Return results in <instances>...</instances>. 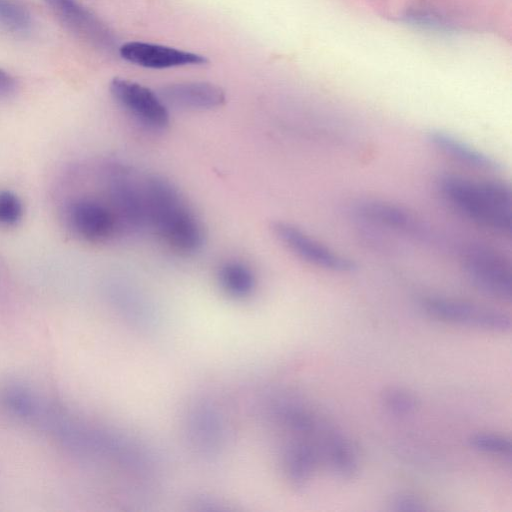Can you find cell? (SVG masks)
I'll use <instances>...</instances> for the list:
<instances>
[{
  "label": "cell",
  "instance_id": "1",
  "mask_svg": "<svg viewBox=\"0 0 512 512\" xmlns=\"http://www.w3.org/2000/svg\"><path fill=\"white\" fill-rule=\"evenodd\" d=\"M146 225L172 252L190 256L205 241L202 223L186 203L178 189L168 180L151 177L142 188Z\"/></svg>",
  "mask_w": 512,
  "mask_h": 512
},
{
  "label": "cell",
  "instance_id": "2",
  "mask_svg": "<svg viewBox=\"0 0 512 512\" xmlns=\"http://www.w3.org/2000/svg\"><path fill=\"white\" fill-rule=\"evenodd\" d=\"M436 189L452 208L474 224L511 236L512 192L505 182L442 173L436 178Z\"/></svg>",
  "mask_w": 512,
  "mask_h": 512
},
{
  "label": "cell",
  "instance_id": "3",
  "mask_svg": "<svg viewBox=\"0 0 512 512\" xmlns=\"http://www.w3.org/2000/svg\"><path fill=\"white\" fill-rule=\"evenodd\" d=\"M60 216L65 229L87 243L104 244L122 233L106 199L85 194L65 195L60 205Z\"/></svg>",
  "mask_w": 512,
  "mask_h": 512
},
{
  "label": "cell",
  "instance_id": "4",
  "mask_svg": "<svg viewBox=\"0 0 512 512\" xmlns=\"http://www.w3.org/2000/svg\"><path fill=\"white\" fill-rule=\"evenodd\" d=\"M461 261L475 288L501 300L511 299V263L501 252L485 244L470 243L462 251Z\"/></svg>",
  "mask_w": 512,
  "mask_h": 512
},
{
  "label": "cell",
  "instance_id": "5",
  "mask_svg": "<svg viewBox=\"0 0 512 512\" xmlns=\"http://www.w3.org/2000/svg\"><path fill=\"white\" fill-rule=\"evenodd\" d=\"M420 304L426 313L444 322L498 333L511 330L508 314L473 302L430 295Z\"/></svg>",
  "mask_w": 512,
  "mask_h": 512
},
{
  "label": "cell",
  "instance_id": "6",
  "mask_svg": "<svg viewBox=\"0 0 512 512\" xmlns=\"http://www.w3.org/2000/svg\"><path fill=\"white\" fill-rule=\"evenodd\" d=\"M272 230L289 251L313 266L334 273H348L356 269V264L351 258L325 245L292 223L276 222Z\"/></svg>",
  "mask_w": 512,
  "mask_h": 512
},
{
  "label": "cell",
  "instance_id": "7",
  "mask_svg": "<svg viewBox=\"0 0 512 512\" xmlns=\"http://www.w3.org/2000/svg\"><path fill=\"white\" fill-rule=\"evenodd\" d=\"M110 92L116 102L134 119L150 129H164L169 112L164 101L149 88L136 82L114 78Z\"/></svg>",
  "mask_w": 512,
  "mask_h": 512
},
{
  "label": "cell",
  "instance_id": "8",
  "mask_svg": "<svg viewBox=\"0 0 512 512\" xmlns=\"http://www.w3.org/2000/svg\"><path fill=\"white\" fill-rule=\"evenodd\" d=\"M119 53L130 63L152 69L200 65L207 62V59L199 54L138 41L123 44L119 48Z\"/></svg>",
  "mask_w": 512,
  "mask_h": 512
},
{
  "label": "cell",
  "instance_id": "9",
  "mask_svg": "<svg viewBox=\"0 0 512 512\" xmlns=\"http://www.w3.org/2000/svg\"><path fill=\"white\" fill-rule=\"evenodd\" d=\"M107 202L114 211L121 231L137 230L146 225V212L142 189L123 176L115 175L107 187Z\"/></svg>",
  "mask_w": 512,
  "mask_h": 512
},
{
  "label": "cell",
  "instance_id": "10",
  "mask_svg": "<svg viewBox=\"0 0 512 512\" xmlns=\"http://www.w3.org/2000/svg\"><path fill=\"white\" fill-rule=\"evenodd\" d=\"M319 443L331 472L340 480H351L359 469L358 453L351 440L337 427L319 426Z\"/></svg>",
  "mask_w": 512,
  "mask_h": 512
},
{
  "label": "cell",
  "instance_id": "11",
  "mask_svg": "<svg viewBox=\"0 0 512 512\" xmlns=\"http://www.w3.org/2000/svg\"><path fill=\"white\" fill-rule=\"evenodd\" d=\"M43 1L61 22L80 38L100 47L111 45V35L106 27L75 0Z\"/></svg>",
  "mask_w": 512,
  "mask_h": 512
},
{
  "label": "cell",
  "instance_id": "12",
  "mask_svg": "<svg viewBox=\"0 0 512 512\" xmlns=\"http://www.w3.org/2000/svg\"><path fill=\"white\" fill-rule=\"evenodd\" d=\"M427 140L438 152L468 168L485 172L499 169V163L493 157L448 131L430 130Z\"/></svg>",
  "mask_w": 512,
  "mask_h": 512
},
{
  "label": "cell",
  "instance_id": "13",
  "mask_svg": "<svg viewBox=\"0 0 512 512\" xmlns=\"http://www.w3.org/2000/svg\"><path fill=\"white\" fill-rule=\"evenodd\" d=\"M355 211L359 217L383 228L407 234L422 231L420 222L410 211L392 202L366 199L356 204Z\"/></svg>",
  "mask_w": 512,
  "mask_h": 512
},
{
  "label": "cell",
  "instance_id": "14",
  "mask_svg": "<svg viewBox=\"0 0 512 512\" xmlns=\"http://www.w3.org/2000/svg\"><path fill=\"white\" fill-rule=\"evenodd\" d=\"M160 98L166 103L185 109L206 110L225 102L223 90L207 82H183L166 86Z\"/></svg>",
  "mask_w": 512,
  "mask_h": 512
},
{
  "label": "cell",
  "instance_id": "15",
  "mask_svg": "<svg viewBox=\"0 0 512 512\" xmlns=\"http://www.w3.org/2000/svg\"><path fill=\"white\" fill-rule=\"evenodd\" d=\"M0 402L12 416L25 421L39 418L43 405L37 395L20 383H9L0 391Z\"/></svg>",
  "mask_w": 512,
  "mask_h": 512
},
{
  "label": "cell",
  "instance_id": "16",
  "mask_svg": "<svg viewBox=\"0 0 512 512\" xmlns=\"http://www.w3.org/2000/svg\"><path fill=\"white\" fill-rule=\"evenodd\" d=\"M317 463V451L308 442L291 444L286 453L289 480L296 489H304L310 482Z\"/></svg>",
  "mask_w": 512,
  "mask_h": 512
},
{
  "label": "cell",
  "instance_id": "17",
  "mask_svg": "<svg viewBox=\"0 0 512 512\" xmlns=\"http://www.w3.org/2000/svg\"><path fill=\"white\" fill-rule=\"evenodd\" d=\"M220 287L229 295L243 298L252 293L256 280L252 269L239 260L223 262L217 271Z\"/></svg>",
  "mask_w": 512,
  "mask_h": 512
},
{
  "label": "cell",
  "instance_id": "18",
  "mask_svg": "<svg viewBox=\"0 0 512 512\" xmlns=\"http://www.w3.org/2000/svg\"><path fill=\"white\" fill-rule=\"evenodd\" d=\"M32 16L25 6L15 0H0V29L16 35L28 33Z\"/></svg>",
  "mask_w": 512,
  "mask_h": 512
},
{
  "label": "cell",
  "instance_id": "19",
  "mask_svg": "<svg viewBox=\"0 0 512 512\" xmlns=\"http://www.w3.org/2000/svg\"><path fill=\"white\" fill-rule=\"evenodd\" d=\"M382 405L385 410L396 418H408L419 408L416 395L406 388L390 387L382 395Z\"/></svg>",
  "mask_w": 512,
  "mask_h": 512
},
{
  "label": "cell",
  "instance_id": "20",
  "mask_svg": "<svg viewBox=\"0 0 512 512\" xmlns=\"http://www.w3.org/2000/svg\"><path fill=\"white\" fill-rule=\"evenodd\" d=\"M469 445L482 453L510 458L512 453L511 440L506 436L494 433H476L470 436Z\"/></svg>",
  "mask_w": 512,
  "mask_h": 512
},
{
  "label": "cell",
  "instance_id": "21",
  "mask_svg": "<svg viewBox=\"0 0 512 512\" xmlns=\"http://www.w3.org/2000/svg\"><path fill=\"white\" fill-rule=\"evenodd\" d=\"M23 214V203L17 194L9 190H0V227L18 225Z\"/></svg>",
  "mask_w": 512,
  "mask_h": 512
},
{
  "label": "cell",
  "instance_id": "22",
  "mask_svg": "<svg viewBox=\"0 0 512 512\" xmlns=\"http://www.w3.org/2000/svg\"><path fill=\"white\" fill-rule=\"evenodd\" d=\"M391 507L398 512H420L425 510L424 502L418 496L407 492L394 496Z\"/></svg>",
  "mask_w": 512,
  "mask_h": 512
},
{
  "label": "cell",
  "instance_id": "23",
  "mask_svg": "<svg viewBox=\"0 0 512 512\" xmlns=\"http://www.w3.org/2000/svg\"><path fill=\"white\" fill-rule=\"evenodd\" d=\"M16 88L14 79L0 68V97L11 95Z\"/></svg>",
  "mask_w": 512,
  "mask_h": 512
}]
</instances>
